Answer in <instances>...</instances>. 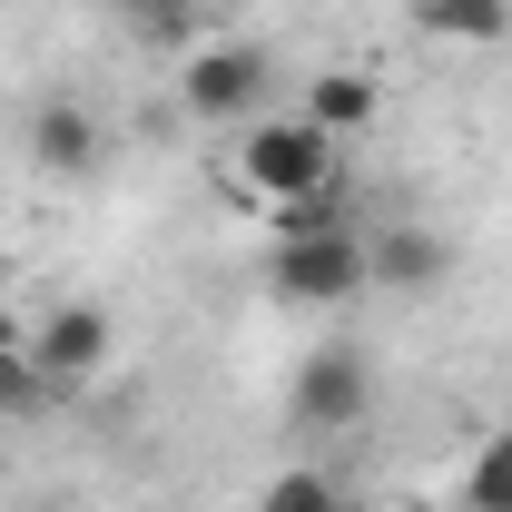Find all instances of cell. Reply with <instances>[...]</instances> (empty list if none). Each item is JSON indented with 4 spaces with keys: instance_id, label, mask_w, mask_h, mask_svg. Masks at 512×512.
<instances>
[{
    "instance_id": "5b68a950",
    "label": "cell",
    "mask_w": 512,
    "mask_h": 512,
    "mask_svg": "<svg viewBox=\"0 0 512 512\" xmlns=\"http://www.w3.org/2000/svg\"><path fill=\"white\" fill-rule=\"evenodd\" d=\"M109 345H119V325L99 316L89 296H69V306H50V316L30 325V365L60 384V394H69V384H99V375H109Z\"/></svg>"
},
{
    "instance_id": "4fadbf2b",
    "label": "cell",
    "mask_w": 512,
    "mask_h": 512,
    "mask_svg": "<svg viewBox=\"0 0 512 512\" xmlns=\"http://www.w3.org/2000/svg\"><path fill=\"white\" fill-rule=\"evenodd\" d=\"M463 512H512V424L493 444H473V463H463Z\"/></svg>"
},
{
    "instance_id": "3957f363",
    "label": "cell",
    "mask_w": 512,
    "mask_h": 512,
    "mask_svg": "<svg viewBox=\"0 0 512 512\" xmlns=\"http://www.w3.org/2000/svg\"><path fill=\"white\" fill-rule=\"evenodd\" d=\"M266 99H276V60L256 40H197V50H178V109L188 119L247 128V119H266Z\"/></svg>"
},
{
    "instance_id": "277c9868",
    "label": "cell",
    "mask_w": 512,
    "mask_h": 512,
    "mask_svg": "<svg viewBox=\"0 0 512 512\" xmlns=\"http://www.w3.org/2000/svg\"><path fill=\"white\" fill-rule=\"evenodd\" d=\"M365 404H375V365L335 335V345H316L306 365H296V384H286V414L306 424V434H355L365 424Z\"/></svg>"
},
{
    "instance_id": "8fae6325",
    "label": "cell",
    "mask_w": 512,
    "mask_h": 512,
    "mask_svg": "<svg viewBox=\"0 0 512 512\" xmlns=\"http://www.w3.org/2000/svg\"><path fill=\"white\" fill-rule=\"evenodd\" d=\"M256 512H355V493H345L335 473H316V463H296V473H276V483L256 493Z\"/></svg>"
},
{
    "instance_id": "9c48e42d",
    "label": "cell",
    "mask_w": 512,
    "mask_h": 512,
    "mask_svg": "<svg viewBox=\"0 0 512 512\" xmlns=\"http://www.w3.org/2000/svg\"><path fill=\"white\" fill-rule=\"evenodd\" d=\"M414 30L453 40V50H493L512 40V0H414Z\"/></svg>"
},
{
    "instance_id": "52a82bcc",
    "label": "cell",
    "mask_w": 512,
    "mask_h": 512,
    "mask_svg": "<svg viewBox=\"0 0 512 512\" xmlns=\"http://www.w3.org/2000/svg\"><path fill=\"white\" fill-rule=\"evenodd\" d=\"M365 266H375L384 296H424V286H444L453 247L434 237V227H384V237H365Z\"/></svg>"
},
{
    "instance_id": "30bf717a",
    "label": "cell",
    "mask_w": 512,
    "mask_h": 512,
    "mask_svg": "<svg viewBox=\"0 0 512 512\" xmlns=\"http://www.w3.org/2000/svg\"><path fill=\"white\" fill-rule=\"evenodd\" d=\"M109 10H119L148 50H197V40L217 30V20H207V0H109Z\"/></svg>"
},
{
    "instance_id": "6da1fadb",
    "label": "cell",
    "mask_w": 512,
    "mask_h": 512,
    "mask_svg": "<svg viewBox=\"0 0 512 512\" xmlns=\"http://www.w3.org/2000/svg\"><path fill=\"white\" fill-rule=\"evenodd\" d=\"M237 188H247L256 207H296V197L355 188V178H345V138H325V128L296 119V109H266V119L237 128Z\"/></svg>"
},
{
    "instance_id": "5bb4252c",
    "label": "cell",
    "mask_w": 512,
    "mask_h": 512,
    "mask_svg": "<svg viewBox=\"0 0 512 512\" xmlns=\"http://www.w3.org/2000/svg\"><path fill=\"white\" fill-rule=\"evenodd\" d=\"M10 345H30V325H20L10 306H0V355H10Z\"/></svg>"
},
{
    "instance_id": "7c38bea8",
    "label": "cell",
    "mask_w": 512,
    "mask_h": 512,
    "mask_svg": "<svg viewBox=\"0 0 512 512\" xmlns=\"http://www.w3.org/2000/svg\"><path fill=\"white\" fill-rule=\"evenodd\" d=\"M50 404H60V384L30 365V345H10V355H0V424H40Z\"/></svg>"
},
{
    "instance_id": "7a4b0ae2",
    "label": "cell",
    "mask_w": 512,
    "mask_h": 512,
    "mask_svg": "<svg viewBox=\"0 0 512 512\" xmlns=\"http://www.w3.org/2000/svg\"><path fill=\"white\" fill-rule=\"evenodd\" d=\"M266 286L286 296V306H355V296H375V266H365V227L345 217V227H306V237H266Z\"/></svg>"
},
{
    "instance_id": "9a60e30c",
    "label": "cell",
    "mask_w": 512,
    "mask_h": 512,
    "mask_svg": "<svg viewBox=\"0 0 512 512\" xmlns=\"http://www.w3.org/2000/svg\"><path fill=\"white\" fill-rule=\"evenodd\" d=\"M217 10H256V0H217Z\"/></svg>"
},
{
    "instance_id": "8992f818",
    "label": "cell",
    "mask_w": 512,
    "mask_h": 512,
    "mask_svg": "<svg viewBox=\"0 0 512 512\" xmlns=\"http://www.w3.org/2000/svg\"><path fill=\"white\" fill-rule=\"evenodd\" d=\"M30 158H40V178H89L99 168V119L79 99H40L30 109Z\"/></svg>"
},
{
    "instance_id": "ba28073f",
    "label": "cell",
    "mask_w": 512,
    "mask_h": 512,
    "mask_svg": "<svg viewBox=\"0 0 512 512\" xmlns=\"http://www.w3.org/2000/svg\"><path fill=\"white\" fill-rule=\"evenodd\" d=\"M375 109H384V89L365 79V69H316V79H306V99H296V119H316L325 138L375 128Z\"/></svg>"
}]
</instances>
